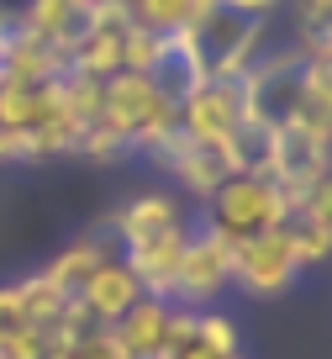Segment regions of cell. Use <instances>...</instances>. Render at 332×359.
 Here are the masks:
<instances>
[{
    "instance_id": "6da1fadb",
    "label": "cell",
    "mask_w": 332,
    "mask_h": 359,
    "mask_svg": "<svg viewBox=\"0 0 332 359\" xmlns=\"http://www.w3.org/2000/svg\"><path fill=\"white\" fill-rule=\"evenodd\" d=\"M0 127L16 137L22 154H74L85 133L64 74H0Z\"/></svg>"
},
{
    "instance_id": "7a4b0ae2",
    "label": "cell",
    "mask_w": 332,
    "mask_h": 359,
    "mask_svg": "<svg viewBox=\"0 0 332 359\" xmlns=\"http://www.w3.org/2000/svg\"><path fill=\"white\" fill-rule=\"evenodd\" d=\"M332 85L327 79V58H311L306 48H285L275 58H254L243 69V106L248 122L269 127V133H285L300 122L311 90Z\"/></svg>"
},
{
    "instance_id": "3957f363",
    "label": "cell",
    "mask_w": 332,
    "mask_h": 359,
    "mask_svg": "<svg viewBox=\"0 0 332 359\" xmlns=\"http://www.w3.org/2000/svg\"><path fill=\"white\" fill-rule=\"evenodd\" d=\"M190 48V58L200 64V79H243V69L254 64L258 43H264V16L211 0L206 11L190 22V32H179Z\"/></svg>"
},
{
    "instance_id": "277c9868",
    "label": "cell",
    "mask_w": 332,
    "mask_h": 359,
    "mask_svg": "<svg viewBox=\"0 0 332 359\" xmlns=\"http://www.w3.org/2000/svg\"><path fill=\"white\" fill-rule=\"evenodd\" d=\"M290 217V196L279 191L269 175H227L216 191L206 196V233H216L227 248L254 243V238L275 233Z\"/></svg>"
},
{
    "instance_id": "5b68a950",
    "label": "cell",
    "mask_w": 332,
    "mask_h": 359,
    "mask_svg": "<svg viewBox=\"0 0 332 359\" xmlns=\"http://www.w3.org/2000/svg\"><path fill=\"white\" fill-rule=\"evenodd\" d=\"M100 106H106V116L116 122V133L127 137V148H143L148 154L153 143H164V137L174 133V106H169L143 74H127V69L106 74Z\"/></svg>"
},
{
    "instance_id": "8992f818",
    "label": "cell",
    "mask_w": 332,
    "mask_h": 359,
    "mask_svg": "<svg viewBox=\"0 0 332 359\" xmlns=\"http://www.w3.org/2000/svg\"><path fill=\"white\" fill-rule=\"evenodd\" d=\"M221 285H233V248L221 243L216 233L206 227H190V243L179 254V269H174V291H169V306H200L221 291Z\"/></svg>"
},
{
    "instance_id": "52a82bcc",
    "label": "cell",
    "mask_w": 332,
    "mask_h": 359,
    "mask_svg": "<svg viewBox=\"0 0 332 359\" xmlns=\"http://www.w3.org/2000/svg\"><path fill=\"white\" fill-rule=\"evenodd\" d=\"M296 275H300V254H296V243H290L285 222H279L275 233L254 238V243L233 248V280L243 285L248 296H279V291L296 285Z\"/></svg>"
},
{
    "instance_id": "ba28073f",
    "label": "cell",
    "mask_w": 332,
    "mask_h": 359,
    "mask_svg": "<svg viewBox=\"0 0 332 359\" xmlns=\"http://www.w3.org/2000/svg\"><path fill=\"white\" fill-rule=\"evenodd\" d=\"M148 154L164 169H174L195 196H211L221 180L233 175V154H227V137H190V133H169L164 143H153Z\"/></svg>"
},
{
    "instance_id": "9c48e42d",
    "label": "cell",
    "mask_w": 332,
    "mask_h": 359,
    "mask_svg": "<svg viewBox=\"0 0 332 359\" xmlns=\"http://www.w3.org/2000/svg\"><path fill=\"white\" fill-rule=\"evenodd\" d=\"M237 122H248L243 79H200L185 101L174 106V127L190 137H227Z\"/></svg>"
},
{
    "instance_id": "30bf717a",
    "label": "cell",
    "mask_w": 332,
    "mask_h": 359,
    "mask_svg": "<svg viewBox=\"0 0 332 359\" xmlns=\"http://www.w3.org/2000/svg\"><path fill=\"white\" fill-rule=\"evenodd\" d=\"M158 359H243V348H237L233 317L174 306V327H169V344Z\"/></svg>"
},
{
    "instance_id": "8fae6325",
    "label": "cell",
    "mask_w": 332,
    "mask_h": 359,
    "mask_svg": "<svg viewBox=\"0 0 332 359\" xmlns=\"http://www.w3.org/2000/svg\"><path fill=\"white\" fill-rule=\"evenodd\" d=\"M269 180H275L285 196H300V191H311V185H321V180H327V137H311V133H300V127L275 133Z\"/></svg>"
},
{
    "instance_id": "7c38bea8",
    "label": "cell",
    "mask_w": 332,
    "mask_h": 359,
    "mask_svg": "<svg viewBox=\"0 0 332 359\" xmlns=\"http://www.w3.org/2000/svg\"><path fill=\"white\" fill-rule=\"evenodd\" d=\"M169 327H174V306L164 296H137L116 323H111V338L127 359H158L169 344Z\"/></svg>"
},
{
    "instance_id": "4fadbf2b",
    "label": "cell",
    "mask_w": 332,
    "mask_h": 359,
    "mask_svg": "<svg viewBox=\"0 0 332 359\" xmlns=\"http://www.w3.org/2000/svg\"><path fill=\"white\" fill-rule=\"evenodd\" d=\"M137 296H148L143 291V280L132 275V264H127L122 254H111V259H100V269L85 280V291H79V306H85L95 323H116V317L127 312V306L137 302Z\"/></svg>"
},
{
    "instance_id": "5bb4252c",
    "label": "cell",
    "mask_w": 332,
    "mask_h": 359,
    "mask_svg": "<svg viewBox=\"0 0 332 359\" xmlns=\"http://www.w3.org/2000/svg\"><path fill=\"white\" fill-rule=\"evenodd\" d=\"M111 238L122 248H132V243H143V238H158V233H174V227H190L185 222V212H179V201L174 196H132V201L122 206V212H111Z\"/></svg>"
},
{
    "instance_id": "9a60e30c",
    "label": "cell",
    "mask_w": 332,
    "mask_h": 359,
    "mask_svg": "<svg viewBox=\"0 0 332 359\" xmlns=\"http://www.w3.org/2000/svg\"><path fill=\"white\" fill-rule=\"evenodd\" d=\"M95 11H100L95 0H37V11L27 16V32L69 58L79 48V37L95 27Z\"/></svg>"
},
{
    "instance_id": "2e32d148",
    "label": "cell",
    "mask_w": 332,
    "mask_h": 359,
    "mask_svg": "<svg viewBox=\"0 0 332 359\" xmlns=\"http://www.w3.org/2000/svg\"><path fill=\"white\" fill-rule=\"evenodd\" d=\"M111 254H122V243L111 238V227H95V233H85V238H74V243L64 248V254L53 259V264L43 269L48 280L58 285V291L69 296V302H79V291H85V280L100 269V259H111Z\"/></svg>"
},
{
    "instance_id": "e0dca14e",
    "label": "cell",
    "mask_w": 332,
    "mask_h": 359,
    "mask_svg": "<svg viewBox=\"0 0 332 359\" xmlns=\"http://www.w3.org/2000/svg\"><path fill=\"white\" fill-rule=\"evenodd\" d=\"M111 11H122L132 32H148V37H179L190 32L200 11H206L211 0H100Z\"/></svg>"
},
{
    "instance_id": "ac0fdd59",
    "label": "cell",
    "mask_w": 332,
    "mask_h": 359,
    "mask_svg": "<svg viewBox=\"0 0 332 359\" xmlns=\"http://www.w3.org/2000/svg\"><path fill=\"white\" fill-rule=\"evenodd\" d=\"M137 74L148 79V85L164 95L169 106H179L190 95V90L200 85V64L190 58V48H185V37H158V48H153V58H148Z\"/></svg>"
},
{
    "instance_id": "d6986e66",
    "label": "cell",
    "mask_w": 332,
    "mask_h": 359,
    "mask_svg": "<svg viewBox=\"0 0 332 359\" xmlns=\"http://www.w3.org/2000/svg\"><path fill=\"white\" fill-rule=\"evenodd\" d=\"M227 154H233V175H269V164H275V133L258 122H237L227 133Z\"/></svg>"
},
{
    "instance_id": "ffe728a7",
    "label": "cell",
    "mask_w": 332,
    "mask_h": 359,
    "mask_svg": "<svg viewBox=\"0 0 332 359\" xmlns=\"http://www.w3.org/2000/svg\"><path fill=\"white\" fill-rule=\"evenodd\" d=\"M53 359H127L111 338V327H95V333H74L53 348Z\"/></svg>"
},
{
    "instance_id": "44dd1931",
    "label": "cell",
    "mask_w": 332,
    "mask_h": 359,
    "mask_svg": "<svg viewBox=\"0 0 332 359\" xmlns=\"http://www.w3.org/2000/svg\"><path fill=\"white\" fill-rule=\"evenodd\" d=\"M327 6L332 0H306L300 6V48H306L311 58H327Z\"/></svg>"
},
{
    "instance_id": "7402d4cb",
    "label": "cell",
    "mask_w": 332,
    "mask_h": 359,
    "mask_svg": "<svg viewBox=\"0 0 332 359\" xmlns=\"http://www.w3.org/2000/svg\"><path fill=\"white\" fill-rule=\"evenodd\" d=\"M27 327H32V317H27L22 285H0V344H6V338H22Z\"/></svg>"
},
{
    "instance_id": "603a6c76",
    "label": "cell",
    "mask_w": 332,
    "mask_h": 359,
    "mask_svg": "<svg viewBox=\"0 0 332 359\" xmlns=\"http://www.w3.org/2000/svg\"><path fill=\"white\" fill-rule=\"evenodd\" d=\"M37 11V0H0V37H11L27 27V16Z\"/></svg>"
},
{
    "instance_id": "cb8c5ba5",
    "label": "cell",
    "mask_w": 332,
    "mask_h": 359,
    "mask_svg": "<svg viewBox=\"0 0 332 359\" xmlns=\"http://www.w3.org/2000/svg\"><path fill=\"white\" fill-rule=\"evenodd\" d=\"M227 6H243V11H258V16L275 11V0H227Z\"/></svg>"
},
{
    "instance_id": "d4e9b609",
    "label": "cell",
    "mask_w": 332,
    "mask_h": 359,
    "mask_svg": "<svg viewBox=\"0 0 332 359\" xmlns=\"http://www.w3.org/2000/svg\"><path fill=\"white\" fill-rule=\"evenodd\" d=\"M0 158H22V148H16V137L0 127Z\"/></svg>"
}]
</instances>
